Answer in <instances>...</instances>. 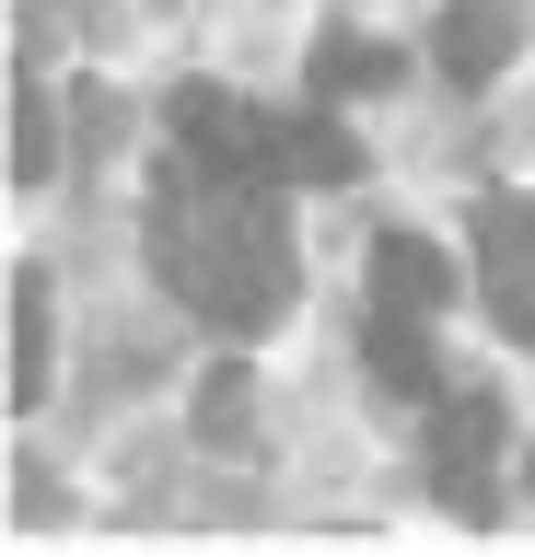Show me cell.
Listing matches in <instances>:
<instances>
[{
	"mask_svg": "<svg viewBox=\"0 0 535 557\" xmlns=\"http://www.w3.org/2000/svg\"><path fill=\"white\" fill-rule=\"evenodd\" d=\"M12 395H47V278H12Z\"/></svg>",
	"mask_w": 535,
	"mask_h": 557,
	"instance_id": "8",
	"label": "cell"
},
{
	"mask_svg": "<svg viewBox=\"0 0 535 557\" xmlns=\"http://www.w3.org/2000/svg\"><path fill=\"white\" fill-rule=\"evenodd\" d=\"M175 139H186V163L198 174H245V186H350V139L326 128V116H256V104L210 94V82H186L175 94Z\"/></svg>",
	"mask_w": 535,
	"mask_h": 557,
	"instance_id": "2",
	"label": "cell"
},
{
	"mask_svg": "<svg viewBox=\"0 0 535 557\" xmlns=\"http://www.w3.org/2000/svg\"><path fill=\"white\" fill-rule=\"evenodd\" d=\"M524 47V0H442V70L454 82H500Z\"/></svg>",
	"mask_w": 535,
	"mask_h": 557,
	"instance_id": "5",
	"label": "cell"
},
{
	"mask_svg": "<svg viewBox=\"0 0 535 557\" xmlns=\"http://www.w3.org/2000/svg\"><path fill=\"white\" fill-rule=\"evenodd\" d=\"M361 360H373L385 395H442V372H430V348H420V313H396V302L361 325Z\"/></svg>",
	"mask_w": 535,
	"mask_h": 557,
	"instance_id": "7",
	"label": "cell"
},
{
	"mask_svg": "<svg viewBox=\"0 0 535 557\" xmlns=\"http://www.w3.org/2000/svg\"><path fill=\"white\" fill-rule=\"evenodd\" d=\"M489 465H500V395H454L430 430V476L465 522H489Z\"/></svg>",
	"mask_w": 535,
	"mask_h": 557,
	"instance_id": "3",
	"label": "cell"
},
{
	"mask_svg": "<svg viewBox=\"0 0 535 557\" xmlns=\"http://www.w3.org/2000/svg\"><path fill=\"white\" fill-rule=\"evenodd\" d=\"M198 418H210V442H233V430H245V372H210V407Z\"/></svg>",
	"mask_w": 535,
	"mask_h": 557,
	"instance_id": "11",
	"label": "cell"
},
{
	"mask_svg": "<svg viewBox=\"0 0 535 557\" xmlns=\"http://www.w3.org/2000/svg\"><path fill=\"white\" fill-rule=\"evenodd\" d=\"M12 174H24V186L47 174V104H36V94L12 104Z\"/></svg>",
	"mask_w": 535,
	"mask_h": 557,
	"instance_id": "10",
	"label": "cell"
},
{
	"mask_svg": "<svg viewBox=\"0 0 535 557\" xmlns=\"http://www.w3.org/2000/svg\"><path fill=\"white\" fill-rule=\"evenodd\" d=\"M373 290H385L396 313H442V302H454V268H442V244L385 233V244H373Z\"/></svg>",
	"mask_w": 535,
	"mask_h": 557,
	"instance_id": "6",
	"label": "cell"
},
{
	"mask_svg": "<svg viewBox=\"0 0 535 557\" xmlns=\"http://www.w3.org/2000/svg\"><path fill=\"white\" fill-rule=\"evenodd\" d=\"M373 82H396L385 47H361V35H326L315 47V94H373Z\"/></svg>",
	"mask_w": 535,
	"mask_h": 557,
	"instance_id": "9",
	"label": "cell"
},
{
	"mask_svg": "<svg viewBox=\"0 0 535 557\" xmlns=\"http://www.w3.org/2000/svg\"><path fill=\"white\" fill-rule=\"evenodd\" d=\"M477 290L512 337H535V198H500L477 221Z\"/></svg>",
	"mask_w": 535,
	"mask_h": 557,
	"instance_id": "4",
	"label": "cell"
},
{
	"mask_svg": "<svg viewBox=\"0 0 535 557\" xmlns=\"http://www.w3.org/2000/svg\"><path fill=\"white\" fill-rule=\"evenodd\" d=\"M151 268L186 290V313L256 337V325H280V302H291V221L245 174H175V186L151 198Z\"/></svg>",
	"mask_w": 535,
	"mask_h": 557,
	"instance_id": "1",
	"label": "cell"
}]
</instances>
